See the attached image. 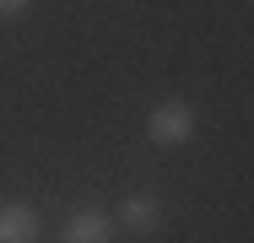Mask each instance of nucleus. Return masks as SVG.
Masks as SVG:
<instances>
[{"label":"nucleus","mask_w":254,"mask_h":243,"mask_svg":"<svg viewBox=\"0 0 254 243\" xmlns=\"http://www.w3.org/2000/svg\"><path fill=\"white\" fill-rule=\"evenodd\" d=\"M157 222H162V205H157V194H125V205H119V227H130V233H152Z\"/></svg>","instance_id":"20e7f679"},{"label":"nucleus","mask_w":254,"mask_h":243,"mask_svg":"<svg viewBox=\"0 0 254 243\" xmlns=\"http://www.w3.org/2000/svg\"><path fill=\"white\" fill-rule=\"evenodd\" d=\"M38 233H44V216L33 205H22V200L0 205V243H38Z\"/></svg>","instance_id":"f03ea898"},{"label":"nucleus","mask_w":254,"mask_h":243,"mask_svg":"<svg viewBox=\"0 0 254 243\" xmlns=\"http://www.w3.org/2000/svg\"><path fill=\"white\" fill-rule=\"evenodd\" d=\"M146 135H152L157 146H184L190 135H195V108H190L184 97H162V103H152Z\"/></svg>","instance_id":"f257e3e1"},{"label":"nucleus","mask_w":254,"mask_h":243,"mask_svg":"<svg viewBox=\"0 0 254 243\" xmlns=\"http://www.w3.org/2000/svg\"><path fill=\"white\" fill-rule=\"evenodd\" d=\"M60 243H114V216H103V211H70L65 227H60Z\"/></svg>","instance_id":"7ed1b4c3"},{"label":"nucleus","mask_w":254,"mask_h":243,"mask_svg":"<svg viewBox=\"0 0 254 243\" xmlns=\"http://www.w3.org/2000/svg\"><path fill=\"white\" fill-rule=\"evenodd\" d=\"M27 11V0H0V16H22Z\"/></svg>","instance_id":"39448f33"}]
</instances>
